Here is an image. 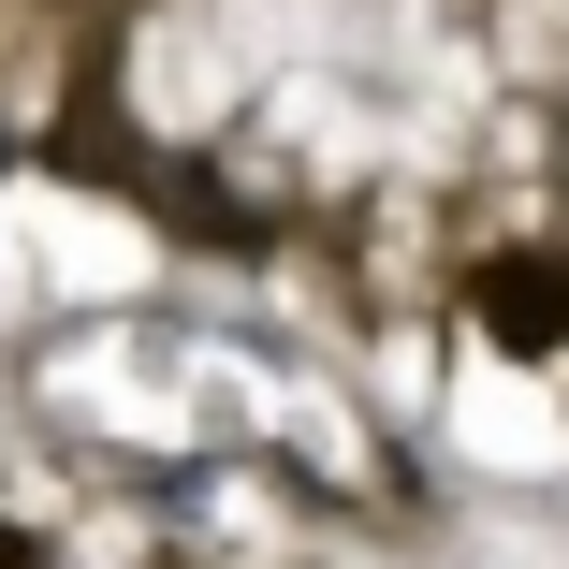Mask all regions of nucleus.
I'll use <instances>...</instances> for the list:
<instances>
[{
    "mask_svg": "<svg viewBox=\"0 0 569 569\" xmlns=\"http://www.w3.org/2000/svg\"><path fill=\"white\" fill-rule=\"evenodd\" d=\"M482 307L511 321V351H569V278H555V263H497Z\"/></svg>",
    "mask_w": 569,
    "mask_h": 569,
    "instance_id": "obj_1",
    "label": "nucleus"
}]
</instances>
